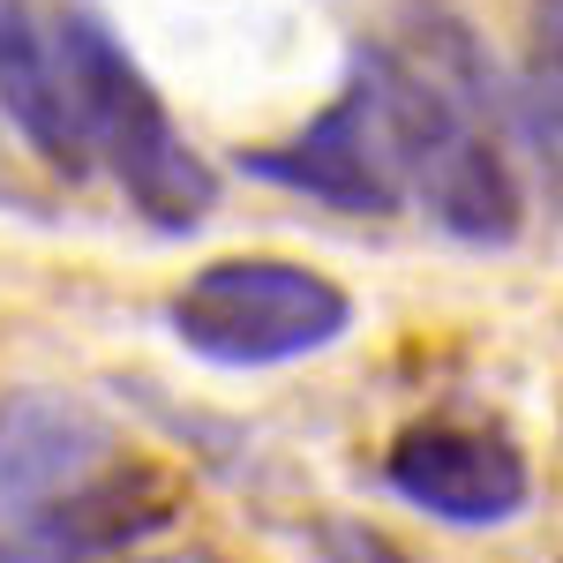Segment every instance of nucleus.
Segmentation results:
<instances>
[{
  "instance_id": "20e7f679",
  "label": "nucleus",
  "mask_w": 563,
  "mask_h": 563,
  "mask_svg": "<svg viewBox=\"0 0 563 563\" xmlns=\"http://www.w3.org/2000/svg\"><path fill=\"white\" fill-rule=\"evenodd\" d=\"M384 481L443 526H511L533 504V466L504 429L421 421L390 443Z\"/></svg>"
},
{
  "instance_id": "6e6552de",
  "label": "nucleus",
  "mask_w": 563,
  "mask_h": 563,
  "mask_svg": "<svg viewBox=\"0 0 563 563\" xmlns=\"http://www.w3.org/2000/svg\"><path fill=\"white\" fill-rule=\"evenodd\" d=\"M323 556L331 563H413L390 533H376V526H361V519H331L323 526Z\"/></svg>"
},
{
  "instance_id": "7ed1b4c3",
  "label": "nucleus",
  "mask_w": 563,
  "mask_h": 563,
  "mask_svg": "<svg viewBox=\"0 0 563 563\" xmlns=\"http://www.w3.org/2000/svg\"><path fill=\"white\" fill-rule=\"evenodd\" d=\"M241 166L256 180H278V188L316 196V203L353 211V218H384V211L406 203V174H398L390 129H384V113H376V98L361 90V76H346V90H339L294 143L249 151Z\"/></svg>"
},
{
  "instance_id": "f257e3e1",
  "label": "nucleus",
  "mask_w": 563,
  "mask_h": 563,
  "mask_svg": "<svg viewBox=\"0 0 563 563\" xmlns=\"http://www.w3.org/2000/svg\"><path fill=\"white\" fill-rule=\"evenodd\" d=\"M60 68H68V90H76V121H84L90 158H106L121 196L151 218L158 233H196L203 218L218 211V174L188 151V135L174 129L166 98L151 90V76L135 68L121 38L90 15H68L60 31Z\"/></svg>"
},
{
  "instance_id": "0eeeda50",
  "label": "nucleus",
  "mask_w": 563,
  "mask_h": 563,
  "mask_svg": "<svg viewBox=\"0 0 563 563\" xmlns=\"http://www.w3.org/2000/svg\"><path fill=\"white\" fill-rule=\"evenodd\" d=\"M413 196L429 203V218L443 233H459V241H474V249H504V241L519 233V218H526L519 174H511V158L496 151L488 129L451 135L429 166L413 174Z\"/></svg>"
},
{
  "instance_id": "423d86ee",
  "label": "nucleus",
  "mask_w": 563,
  "mask_h": 563,
  "mask_svg": "<svg viewBox=\"0 0 563 563\" xmlns=\"http://www.w3.org/2000/svg\"><path fill=\"white\" fill-rule=\"evenodd\" d=\"M0 113L38 151L53 174H90V143L76 121V90L60 68V45L23 0H0Z\"/></svg>"
},
{
  "instance_id": "f03ea898",
  "label": "nucleus",
  "mask_w": 563,
  "mask_h": 563,
  "mask_svg": "<svg viewBox=\"0 0 563 563\" xmlns=\"http://www.w3.org/2000/svg\"><path fill=\"white\" fill-rule=\"evenodd\" d=\"M174 339L188 353H203L218 368H278L346 339L353 301L346 286H331L308 263L278 256H225L203 263L174 294Z\"/></svg>"
},
{
  "instance_id": "39448f33",
  "label": "nucleus",
  "mask_w": 563,
  "mask_h": 563,
  "mask_svg": "<svg viewBox=\"0 0 563 563\" xmlns=\"http://www.w3.org/2000/svg\"><path fill=\"white\" fill-rule=\"evenodd\" d=\"M121 466V435L68 390H23L0 406V533H23L84 481Z\"/></svg>"
},
{
  "instance_id": "1a4fd4ad",
  "label": "nucleus",
  "mask_w": 563,
  "mask_h": 563,
  "mask_svg": "<svg viewBox=\"0 0 563 563\" xmlns=\"http://www.w3.org/2000/svg\"><path fill=\"white\" fill-rule=\"evenodd\" d=\"M121 563H233L225 549H158V556H121Z\"/></svg>"
}]
</instances>
